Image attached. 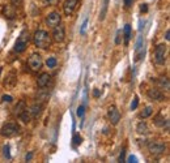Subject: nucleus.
Instances as JSON below:
<instances>
[{
	"instance_id": "nucleus-11",
	"label": "nucleus",
	"mask_w": 170,
	"mask_h": 163,
	"mask_svg": "<svg viewBox=\"0 0 170 163\" xmlns=\"http://www.w3.org/2000/svg\"><path fill=\"white\" fill-rule=\"evenodd\" d=\"M50 82H51V76L45 72V73H41V76L37 80V86H38L39 89H46L50 85Z\"/></svg>"
},
{
	"instance_id": "nucleus-35",
	"label": "nucleus",
	"mask_w": 170,
	"mask_h": 163,
	"mask_svg": "<svg viewBox=\"0 0 170 163\" xmlns=\"http://www.w3.org/2000/svg\"><path fill=\"white\" fill-rule=\"evenodd\" d=\"M127 162H131V163L134 162V163H135V162H137V158H136L135 155H130L128 158H127Z\"/></svg>"
},
{
	"instance_id": "nucleus-2",
	"label": "nucleus",
	"mask_w": 170,
	"mask_h": 163,
	"mask_svg": "<svg viewBox=\"0 0 170 163\" xmlns=\"http://www.w3.org/2000/svg\"><path fill=\"white\" fill-rule=\"evenodd\" d=\"M29 42H30V33H29L28 29H24L20 33V35H18L16 43H15V48H13L15 52H18V54L24 52L25 50H26Z\"/></svg>"
},
{
	"instance_id": "nucleus-30",
	"label": "nucleus",
	"mask_w": 170,
	"mask_h": 163,
	"mask_svg": "<svg viewBox=\"0 0 170 163\" xmlns=\"http://www.w3.org/2000/svg\"><path fill=\"white\" fill-rule=\"evenodd\" d=\"M12 99H13V98H12V95H7V94H5V95L2 97V102L3 103H11Z\"/></svg>"
},
{
	"instance_id": "nucleus-20",
	"label": "nucleus",
	"mask_w": 170,
	"mask_h": 163,
	"mask_svg": "<svg viewBox=\"0 0 170 163\" xmlns=\"http://www.w3.org/2000/svg\"><path fill=\"white\" fill-rule=\"evenodd\" d=\"M21 119V120L25 123V124H28V123H30V120H31V115H30V112H29V110L26 108V110H24L21 114H20V116H18Z\"/></svg>"
},
{
	"instance_id": "nucleus-6",
	"label": "nucleus",
	"mask_w": 170,
	"mask_h": 163,
	"mask_svg": "<svg viewBox=\"0 0 170 163\" xmlns=\"http://www.w3.org/2000/svg\"><path fill=\"white\" fill-rule=\"evenodd\" d=\"M148 149L150 154H156V155H160L165 152L166 149V145L163 142H160V141H154V142H149L148 143Z\"/></svg>"
},
{
	"instance_id": "nucleus-39",
	"label": "nucleus",
	"mask_w": 170,
	"mask_h": 163,
	"mask_svg": "<svg viewBox=\"0 0 170 163\" xmlns=\"http://www.w3.org/2000/svg\"><path fill=\"white\" fill-rule=\"evenodd\" d=\"M123 159H124V149H122V153H121V155H119V161L123 162Z\"/></svg>"
},
{
	"instance_id": "nucleus-14",
	"label": "nucleus",
	"mask_w": 170,
	"mask_h": 163,
	"mask_svg": "<svg viewBox=\"0 0 170 163\" xmlns=\"http://www.w3.org/2000/svg\"><path fill=\"white\" fill-rule=\"evenodd\" d=\"M42 110H43V104H42L41 102H35V103L30 107L29 112H30L31 117H38V116L42 114Z\"/></svg>"
},
{
	"instance_id": "nucleus-41",
	"label": "nucleus",
	"mask_w": 170,
	"mask_h": 163,
	"mask_svg": "<svg viewBox=\"0 0 170 163\" xmlns=\"http://www.w3.org/2000/svg\"><path fill=\"white\" fill-rule=\"evenodd\" d=\"M31 156H33V153H29V154H26V156H25V159H26V161H30Z\"/></svg>"
},
{
	"instance_id": "nucleus-5",
	"label": "nucleus",
	"mask_w": 170,
	"mask_h": 163,
	"mask_svg": "<svg viewBox=\"0 0 170 163\" xmlns=\"http://www.w3.org/2000/svg\"><path fill=\"white\" fill-rule=\"evenodd\" d=\"M165 56H166V45L160 43V45L154 48V63L159 65H162L166 60Z\"/></svg>"
},
{
	"instance_id": "nucleus-15",
	"label": "nucleus",
	"mask_w": 170,
	"mask_h": 163,
	"mask_svg": "<svg viewBox=\"0 0 170 163\" xmlns=\"http://www.w3.org/2000/svg\"><path fill=\"white\" fill-rule=\"evenodd\" d=\"M153 123L156 127H159V128H163L165 125H168V120L165 117H163L162 114H159V115H156L154 119H153Z\"/></svg>"
},
{
	"instance_id": "nucleus-17",
	"label": "nucleus",
	"mask_w": 170,
	"mask_h": 163,
	"mask_svg": "<svg viewBox=\"0 0 170 163\" xmlns=\"http://www.w3.org/2000/svg\"><path fill=\"white\" fill-rule=\"evenodd\" d=\"M136 132L139 133V134H147L149 132V128H148V125L145 121H140V123H137L136 125Z\"/></svg>"
},
{
	"instance_id": "nucleus-19",
	"label": "nucleus",
	"mask_w": 170,
	"mask_h": 163,
	"mask_svg": "<svg viewBox=\"0 0 170 163\" xmlns=\"http://www.w3.org/2000/svg\"><path fill=\"white\" fill-rule=\"evenodd\" d=\"M123 37H124V42L126 45L130 42L131 39V25L130 24H126L124 25V29H123Z\"/></svg>"
},
{
	"instance_id": "nucleus-3",
	"label": "nucleus",
	"mask_w": 170,
	"mask_h": 163,
	"mask_svg": "<svg viewBox=\"0 0 170 163\" xmlns=\"http://www.w3.org/2000/svg\"><path fill=\"white\" fill-rule=\"evenodd\" d=\"M20 132H21V128L16 123H5L2 127V129H0V134L3 137H7V139L20 134Z\"/></svg>"
},
{
	"instance_id": "nucleus-25",
	"label": "nucleus",
	"mask_w": 170,
	"mask_h": 163,
	"mask_svg": "<svg viewBox=\"0 0 170 163\" xmlns=\"http://www.w3.org/2000/svg\"><path fill=\"white\" fill-rule=\"evenodd\" d=\"M46 65H47V68H55L56 65H58V60H56L55 58H48L46 60Z\"/></svg>"
},
{
	"instance_id": "nucleus-31",
	"label": "nucleus",
	"mask_w": 170,
	"mask_h": 163,
	"mask_svg": "<svg viewBox=\"0 0 170 163\" xmlns=\"http://www.w3.org/2000/svg\"><path fill=\"white\" fill-rule=\"evenodd\" d=\"M86 26H88V18H86V20L83 22V25H81V29H80V33H81V34H85Z\"/></svg>"
},
{
	"instance_id": "nucleus-38",
	"label": "nucleus",
	"mask_w": 170,
	"mask_h": 163,
	"mask_svg": "<svg viewBox=\"0 0 170 163\" xmlns=\"http://www.w3.org/2000/svg\"><path fill=\"white\" fill-rule=\"evenodd\" d=\"M99 95H101V91H99L98 89H94V90H93V97H94V98H98Z\"/></svg>"
},
{
	"instance_id": "nucleus-37",
	"label": "nucleus",
	"mask_w": 170,
	"mask_h": 163,
	"mask_svg": "<svg viewBox=\"0 0 170 163\" xmlns=\"http://www.w3.org/2000/svg\"><path fill=\"white\" fill-rule=\"evenodd\" d=\"M140 11L144 12V13H145V12H148V5H147V4H141V5H140Z\"/></svg>"
},
{
	"instance_id": "nucleus-34",
	"label": "nucleus",
	"mask_w": 170,
	"mask_h": 163,
	"mask_svg": "<svg viewBox=\"0 0 170 163\" xmlns=\"http://www.w3.org/2000/svg\"><path fill=\"white\" fill-rule=\"evenodd\" d=\"M22 3V0H11V4L13 5V7H18Z\"/></svg>"
},
{
	"instance_id": "nucleus-26",
	"label": "nucleus",
	"mask_w": 170,
	"mask_h": 163,
	"mask_svg": "<svg viewBox=\"0 0 170 163\" xmlns=\"http://www.w3.org/2000/svg\"><path fill=\"white\" fill-rule=\"evenodd\" d=\"M3 155H4V158L11 159V148H9V145L3 146Z\"/></svg>"
},
{
	"instance_id": "nucleus-18",
	"label": "nucleus",
	"mask_w": 170,
	"mask_h": 163,
	"mask_svg": "<svg viewBox=\"0 0 170 163\" xmlns=\"http://www.w3.org/2000/svg\"><path fill=\"white\" fill-rule=\"evenodd\" d=\"M24 110H26V104H25L24 101H20L16 106H15V108H13V114L16 116H20V114L24 111Z\"/></svg>"
},
{
	"instance_id": "nucleus-27",
	"label": "nucleus",
	"mask_w": 170,
	"mask_h": 163,
	"mask_svg": "<svg viewBox=\"0 0 170 163\" xmlns=\"http://www.w3.org/2000/svg\"><path fill=\"white\" fill-rule=\"evenodd\" d=\"M122 35H123V31L118 30L117 31V38H115V45H121L122 43Z\"/></svg>"
},
{
	"instance_id": "nucleus-32",
	"label": "nucleus",
	"mask_w": 170,
	"mask_h": 163,
	"mask_svg": "<svg viewBox=\"0 0 170 163\" xmlns=\"http://www.w3.org/2000/svg\"><path fill=\"white\" fill-rule=\"evenodd\" d=\"M140 47H143V37H139V39H137L136 45H135V50H139Z\"/></svg>"
},
{
	"instance_id": "nucleus-28",
	"label": "nucleus",
	"mask_w": 170,
	"mask_h": 163,
	"mask_svg": "<svg viewBox=\"0 0 170 163\" xmlns=\"http://www.w3.org/2000/svg\"><path fill=\"white\" fill-rule=\"evenodd\" d=\"M137 106H139V98L137 97H134V101H132V103H131V110H136L137 108Z\"/></svg>"
},
{
	"instance_id": "nucleus-36",
	"label": "nucleus",
	"mask_w": 170,
	"mask_h": 163,
	"mask_svg": "<svg viewBox=\"0 0 170 163\" xmlns=\"http://www.w3.org/2000/svg\"><path fill=\"white\" fill-rule=\"evenodd\" d=\"M43 3L51 5V4H56V3H58V0H43Z\"/></svg>"
},
{
	"instance_id": "nucleus-1",
	"label": "nucleus",
	"mask_w": 170,
	"mask_h": 163,
	"mask_svg": "<svg viewBox=\"0 0 170 163\" xmlns=\"http://www.w3.org/2000/svg\"><path fill=\"white\" fill-rule=\"evenodd\" d=\"M33 42L35 47L46 50L51 46V35L45 30H37L33 35Z\"/></svg>"
},
{
	"instance_id": "nucleus-12",
	"label": "nucleus",
	"mask_w": 170,
	"mask_h": 163,
	"mask_svg": "<svg viewBox=\"0 0 170 163\" xmlns=\"http://www.w3.org/2000/svg\"><path fill=\"white\" fill-rule=\"evenodd\" d=\"M60 21H62V16H60V13H58V12H51V13H50L47 16V18H46L47 25H48V26H51V28L59 25Z\"/></svg>"
},
{
	"instance_id": "nucleus-24",
	"label": "nucleus",
	"mask_w": 170,
	"mask_h": 163,
	"mask_svg": "<svg viewBox=\"0 0 170 163\" xmlns=\"http://www.w3.org/2000/svg\"><path fill=\"white\" fill-rule=\"evenodd\" d=\"M81 142H83V137H81L79 133H75L73 137H72V143H73V146H79V145H81Z\"/></svg>"
},
{
	"instance_id": "nucleus-23",
	"label": "nucleus",
	"mask_w": 170,
	"mask_h": 163,
	"mask_svg": "<svg viewBox=\"0 0 170 163\" xmlns=\"http://www.w3.org/2000/svg\"><path fill=\"white\" fill-rule=\"evenodd\" d=\"M108 5H109V0H103V7H102V11H101V13H99V20H101V21L105 20L106 12H108Z\"/></svg>"
},
{
	"instance_id": "nucleus-7",
	"label": "nucleus",
	"mask_w": 170,
	"mask_h": 163,
	"mask_svg": "<svg viewBox=\"0 0 170 163\" xmlns=\"http://www.w3.org/2000/svg\"><path fill=\"white\" fill-rule=\"evenodd\" d=\"M64 37H66V31H64V26L63 25H56V26H54V31H53V39L54 42H63L64 41Z\"/></svg>"
},
{
	"instance_id": "nucleus-9",
	"label": "nucleus",
	"mask_w": 170,
	"mask_h": 163,
	"mask_svg": "<svg viewBox=\"0 0 170 163\" xmlns=\"http://www.w3.org/2000/svg\"><path fill=\"white\" fill-rule=\"evenodd\" d=\"M79 4V0H66L64 4H63V11H64V15L66 16H71L75 9H76Z\"/></svg>"
},
{
	"instance_id": "nucleus-42",
	"label": "nucleus",
	"mask_w": 170,
	"mask_h": 163,
	"mask_svg": "<svg viewBox=\"0 0 170 163\" xmlns=\"http://www.w3.org/2000/svg\"><path fill=\"white\" fill-rule=\"evenodd\" d=\"M2 71H3V69H2V67H0V74H2Z\"/></svg>"
},
{
	"instance_id": "nucleus-10",
	"label": "nucleus",
	"mask_w": 170,
	"mask_h": 163,
	"mask_svg": "<svg viewBox=\"0 0 170 163\" xmlns=\"http://www.w3.org/2000/svg\"><path fill=\"white\" fill-rule=\"evenodd\" d=\"M147 95H148V98L150 99V101H165V95H163V93L160 89H157V87H154V89H149Z\"/></svg>"
},
{
	"instance_id": "nucleus-33",
	"label": "nucleus",
	"mask_w": 170,
	"mask_h": 163,
	"mask_svg": "<svg viewBox=\"0 0 170 163\" xmlns=\"http://www.w3.org/2000/svg\"><path fill=\"white\" fill-rule=\"evenodd\" d=\"M124 2V7L126 8H130L132 4H134V0H123Z\"/></svg>"
},
{
	"instance_id": "nucleus-8",
	"label": "nucleus",
	"mask_w": 170,
	"mask_h": 163,
	"mask_svg": "<svg viewBox=\"0 0 170 163\" xmlns=\"http://www.w3.org/2000/svg\"><path fill=\"white\" fill-rule=\"evenodd\" d=\"M108 116H109V120L113 125H117L121 120V112L119 110L115 107V106H110L109 111H108Z\"/></svg>"
},
{
	"instance_id": "nucleus-40",
	"label": "nucleus",
	"mask_w": 170,
	"mask_h": 163,
	"mask_svg": "<svg viewBox=\"0 0 170 163\" xmlns=\"http://www.w3.org/2000/svg\"><path fill=\"white\" fill-rule=\"evenodd\" d=\"M165 39H166V41L170 39V31H169V30H166V33H165Z\"/></svg>"
},
{
	"instance_id": "nucleus-4",
	"label": "nucleus",
	"mask_w": 170,
	"mask_h": 163,
	"mask_svg": "<svg viewBox=\"0 0 170 163\" xmlns=\"http://www.w3.org/2000/svg\"><path fill=\"white\" fill-rule=\"evenodd\" d=\"M42 64H43V60H42V56L38 54V52H33L29 59H28V65L29 68L33 72H38L41 68H42Z\"/></svg>"
},
{
	"instance_id": "nucleus-21",
	"label": "nucleus",
	"mask_w": 170,
	"mask_h": 163,
	"mask_svg": "<svg viewBox=\"0 0 170 163\" xmlns=\"http://www.w3.org/2000/svg\"><path fill=\"white\" fill-rule=\"evenodd\" d=\"M16 81H17V77H16V74L12 72L8 74V77L7 80H5V86H13L16 84Z\"/></svg>"
},
{
	"instance_id": "nucleus-16",
	"label": "nucleus",
	"mask_w": 170,
	"mask_h": 163,
	"mask_svg": "<svg viewBox=\"0 0 170 163\" xmlns=\"http://www.w3.org/2000/svg\"><path fill=\"white\" fill-rule=\"evenodd\" d=\"M157 87H159V89H163L165 91H169V87H170L169 80L166 77H160L157 80Z\"/></svg>"
},
{
	"instance_id": "nucleus-13",
	"label": "nucleus",
	"mask_w": 170,
	"mask_h": 163,
	"mask_svg": "<svg viewBox=\"0 0 170 163\" xmlns=\"http://www.w3.org/2000/svg\"><path fill=\"white\" fill-rule=\"evenodd\" d=\"M2 13H3V16L5 18L13 20L15 16H16V7H13V5H3Z\"/></svg>"
},
{
	"instance_id": "nucleus-29",
	"label": "nucleus",
	"mask_w": 170,
	"mask_h": 163,
	"mask_svg": "<svg viewBox=\"0 0 170 163\" xmlns=\"http://www.w3.org/2000/svg\"><path fill=\"white\" fill-rule=\"evenodd\" d=\"M84 112H85V107H84V106H79L77 111H76L77 116H79V117H83V116H84Z\"/></svg>"
},
{
	"instance_id": "nucleus-22",
	"label": "nucleus",
	"mask_w": 170,
	"mask_h": 163,
	"mask_svg": "<svg viewBox=\"0 0 170 163\" xmlns=\"http://www.w3.org/2000/svg\"><path fill=\"white\" fill-rule=\"evenodd\" d=\"M152 112H153V108L150 107V106H148V107H145L141 112H140V117L141 119H145V117H148V116H150L152 115Z\"/></svg>"
}]
</instances>
